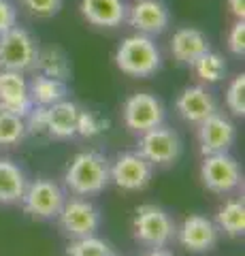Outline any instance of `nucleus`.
Returning a JSON list of instances; mask_svg holds the SVG:
<instances>
[{"label": "nucleus", "instance_id": "obj_29", "mask_svg": "<svg viewBox=\"0 0 245 256\" xmlns=\"http://www.w3.org/2000/svg\"><path fill=\"white\" fill-rule=\"evenodd\" d=\"M17 26V9L13 0H0V34Z\"/></svg>", "mask_w": 245, "mask_h": 256}, {"label": "nucleus", "instance_id": "obj_16", "mask_svg": "<svg viewBox=\"0 0 245 256\" xmlns=\"http://www.w3.org/2000/svg\"><path fill=\"white\" fill-rule=\"evenodd\" d=\"M83 20L98 28H117L126 20V6L124 0H81L79 4Z\"/></svg>", "mask_w": 245, "mask_h": 256}, {"label": "nucleus", "instance_id": "obj_31", "mask_svg": "<svg viewBox=\"0 0 245 256\" xmlns=\"http://www.w3.org/2000/svg\"><path fill=\"white\" fill-rule=\"evenodd\" d=\"M145 256H173V252L164 250V248H154V250H152V252H147Z\"/></svg>", "mask_w": 245, "mask_h": 256}, {"label": "nucleus", "instance_id": "obj_3", "mask_svg": "<svg viewBox=\"0 0 245 256\" xmlns=\"http://www.w3.org/2000/svg\"><path fill=\"white\" fill-rule=\"evenodd\" d=\"M115 64L130 77H149L162 64V56L152 36L132 34L126 36L115 52Z\"/></svg>", "mask_w": 245, "mask_h": 256}, {"label": "nucleus", "instance_id": "obj_30", "mask_svg": "<svg viewBox=\"0 0 245 256\" xmlns=\"http://www.w3.org/2000/svg\"><path fill=\"white\" fill-rule=\"evenodd\" d=\"M228 9L235 15V20H243L245 18V0H226Z\"/></svg>", "mask_w": 245, "mask_h": 256}, {"label": "nucleus", "instance_id": "obj_15", "mask_svg": "<svg viewBox=\"0 0 245 256\" xmlns=\"http://www.w3.org/2000/svg\"><path fill=\"white\" fill-rule=\"evenodd\" d=\"M179 242L190 252H209L218 244V228L205 216H190L179 228Z\"/></svg>", "mask_w": 245, "mask_h": 256}, {"label": "nucleus", "instance_id": "obj_27", "mask_svg": "<svg viewBox=\"0 0 245 256\" xmlns=\"http://www.w3.org/2000/svg\"><path fill=\"white\" fill-rule=\"evenodd\" d=\"M21 4L36 18H51L62 9V0H21Z\"/></svg>", "mask_w": 245, "mask_h": 256}, {"label": "nucleus", "instance_id": "obj_10", "mask_svg": "<svg viewBox=\"0 0 245 256\" xmlns=\"http://www.w3.org/2000/svg\"><path fill=\"white\" fill-rule=\"evenodd\" d=\"M109 175L122 190H143L152 180V164L139 152H124L109 164Z\"/></svg>", "mask_w": 245, "mask_h": 256}, {"label": "nucleus", "instance_id": "obj_18", "mask_svg": "<svg viewBox=\"0 0 245 256\" xmlns=\"http://www.w3.org/2000/svg\"><path fill=\"white\" fill-rule=\"evenodd\" d=\"M209 50V38L199 28H179L171 38V54L179 64H192Z\"/></svg>", "mask_w": 245, "mask_h": 256}, {"label": "nucleus", "instance_id": "obj_5", "mask_svg": "<svg viewBox=\"0 0 245 256\" xmlns=\"http://www.w3.org/2000/svg\"><path fill=\"white\" fill-rule=\"evenodd\" d=\"M134 239L147 248H164L177 235L173 218L158 205H141L134 214Z\"/></svg>", "mask_w": 245, "mask_h": 256}, {"label": "nucleus", "instance_id": "obj_9", "mask_svg": "<svg viewBox=\"0 0 245 256\" xmlns=\"http://www.w3.org/2000/svg\"><path fill=\"white\" fill-rule=\"evenodd\" d=\"M124 120L132 132L143 134L164 122V105L154 94H132L124 105Z\"/></svg>", "mask_w": 245, "mask_h": 256}, {"label": "nucleus", "instance_id": "obj_19", "mask_svg": "<svg viewBox=\"0 0 245 256\" xmlns=\"http://www.w3.org/2000/svg\"><path fill=\"white\" fill-rule=\"evenodd\" d=\"M26 186V175L19 166L9 160H0V203L11 205L21 201Z\"/></svg>", "mask_w": 245, "mask_h": 256}, {"label": "nucleus", "instance_id": "obj_8", "mask_svg": "<svg viewBox=\"0 0 245 256\" xmlns=\"http://www.w3.org/2000/svg\"><path fill=\"white\" fill-rule=\"evenodd\" d=\"M179 152H181V141L177 132L162 124L143 132V137L139 139V154L149 164H171L177 160Z\"/></svg>", "mask_w": 245, "mask_h": 256}, {"label": "nucleus", "instance_id": "obj_4", "mask_svg": "<svg viewBox=\"0 0 245 256\" xmlns=\"http://www.w3.org/2000/svg\"><path fill=\"white\" fill-rule=\"evenodd\" d=\"M38 45L28 30L13 26L0 34V70L26 73L34 70L38 60Z\"/></svg>", "mask_w": 245, "mask_h": 256}, {"label": "nucleus", "instance_id": "obj_21", "mask_svg": "<svg viewBox=\"0 0 245 256\" xmlns=\"http://www.w3.org/2000/svg\"><path fill=\"white\" fill-rule=\"evenodd\" d=\"M34 68L38 70V75L53 77V79H60V82H66L70 77L68 56L62 50H58V47H47V50L38 52V60Z\"/></svg>", "mask_w": 245, "mask_h": 256}, {"label": "nucleus", "instance_id": "obj_26", "mask_svg": "<svg viewBox=\"0 0 245 256\" xmlns=\"http://www.w3.org/2000/svg\"><path fill=\"white\" fill-rule=\"evenodd\" d=\"M226 105L235 116H245V75H237L226 92Z\"/></svg>", "mask_w": 245, "mask_h": 256}, {"label": "nucleus", "instance_id": "obj_24", "mask_svg": "<svg viewBox=\"0 0 245 256\" xmlns=\"http://www.w3.org/2000/svg\"><path fill=\"white\" fill-rule=\"evenodd\" d=\"M26 137V122L19 116L0 111V146H15Z\"/></svg>", "mask_w": 245, "mask_h": 256}, {"label": "nucleus", "instance_id": "obj_17", "mask_svg": "<svg viewBox=\"0 0 245 256\" xmlns=\"http://www.w3.org/2000/svg\"><path fill=\"white\" fill-rule=\"evenodd\" d=\"M177 111L186 122L201 124L205 118L216 114V100L201 86H190L177 96Z\"/></svg>", "mask_w": 245, "mask_h": 256}, {"label": "nucleus", "instance_id": "obj_1", "mask_svg": "<svg viewBox=\"0 0 245 256\" xmlns=\"http://www.w3.org/2000/svg\"><path fill=\"white\" fill-rule=\"evenodd\" d=\"M26 122V132H47L53 139H70V137H94L102 130V122L96 120L92 111L79 109L70 100H58L49 107H32Z\"/></svg>", "mask_w": 245, "mask_h": 256}, {"label": "nucleus", "instance_id": "obj_28", "mask_svg": "<svg viewBox=\"0 0 245 256\" xmlns=\"http://www.w3.org/2000/svg\"><path fill=\"white\" fill-rule=\"evenodd\" d=\"M228 50L235 56L245 54V22L243 20H237L233 24L231 32H228Z\"/></svg>", "mask_w": 245, "mask_h": 256}, {"label": "nucleus", "instance_id": "obj_6", "mask_svg": "<svg viewBox=\"0 0 245 256\" xmlns=\"http://www.w3.org/2000/svg\"><path fill=\"white\" fill-rule=\"evenodd\" d=\"M21 203L26 214H30L32 218L49 220V218H58L62 205H64V194H62L58 184L49 180H36L30 186H26Z\"/></svg>", "mask_w": 245, "mask_h": 256}, {"label": "nucleus", "instance_id": "obj_23", "mask_svg": "<svg viewBox=\"0 0 245 256\" xmlns=\"http://www.w3.org/2000/svg\"><path fill=\"white\" fill-rule=\"evenodd\" d=\"M192 68L196 70V75H199V79H203V82L207 84H216L220 82V79H224L226 75V62L220 54L207 50L199 60H196L192 64Z\"/></svg>", "mask_w": 245, "mask_h": 256}, {"label": "nucleus", "instance_id": "obj_25", "mask_svg": "<svg viewBox=\"0 0 245 256\" xmlns=\"http://www.w3.org/2000/svg\"><path fill=\"white\" fill-rule=\"evenodd\" d=\"M66 252H68V256H113L111 248L94 235L73 239V244L68 246Z\"/></svg>", "mask_w": 245, "mask_h": 256}, {"label": "nucleus", "instance_id": "obj_20", "mask_svg": "<svg viewBox=\"0 0 245 256\" xmlns=\"http://www.w3.org/2000/svg\"><path fill=\"white\" fill-rule=\"evenodd\" d=\"M28 94L32 105L36 107H49L58 100H64L66 96V84L53 77L36 75L32 77V82L28 84Z\"/></svg>", "mask_w": 245, "mask_h": 256}, {"label": "nucleus", "instance_id": "obj_11", "mask_svg": "<svg viewBox=\"0 0 245 256\" xmlns=\"http://www.w3.org/2000/svg\"><path fill=\"white\" fill-rule=\"evenodd\" d=\"M201 180L211 192L224 194V192L237 188L241 180V171L237 160L228 152H222V154L205 156V162L201 166Z\"/></svg>", "mask_w": 245, "mask_h": 256}, {"label": "nucleus", "instance_id": "obj_2", "mask_svg": "<svg viewBox=\"0 0 245 256\" xmlns=\"http://www.w3.org/2000/svg\"><path fill=\"white\" fill-rule=\"evenodd\" d=\"M64 182L75 194H98L111 182L107 158L98 152H81L68 164Z\"/></svg>", "mask_w": 245, "mask_h": 256}, {"label": "nucleus", "instance_id": "obj_7", "mask_svg": "<svg viewBox=\"0 0 245 256\" xmlns=\"http://www.w3.org/2000/svg\"><path fill=\"white\" fill-rule=\"evenodd\" d=\"M60 220V228L62 233L70 239H81V237H90L98 230L100 226V214L98 210L88 201L75 198L62 205V210L58 214Z\"/></svg>", "mask_w": 245, "mask_h": 256}, {"label": "nucleus", "instance_id": "obj_13", "mask_svg": "<svg viewBox=\"0 0 245 256\" xmlns=\"http://www.w3.org/2000/svg\"><path fill=\"white\" fill-rule=\"evenodd\" d=\"M32 100L28 94V82L23 73L15 70H0V111L26 118L32 109Z\"/></svg>", "mask_w": 245, "mask_h": 256}, {"label": "nucleus", "instance_id": "obj_14", "mask_svg": "<svg viewBox=\"0 0 245 256\" xmlns=\"http://www.w3.org/2000/svg\"><path fill=\"white\" fill-rule=\"evenodd\" d=\"M199 141L203 156L211 154H222L228 152L235 143V126L228 118L220 114H211L199 124Z\"/></svg>", "mask_w": 245, "mask_h": 256}, {"label": "nucleus", "instance_id": "obj_22", "mask_svg": "<svg viewBox=\"0 0 245 256\" xmlns=\"http://www.w3.org/2000/svg\"><path fill=\"white\" fill-rule=\"evenodd\" d=\"M218 224L226 235L241 237L245 233V205L243 201H231L218 212Z\"/></svg>", "mask_w": 245, "mask_h": 256}, {"label": "nucleus", "instance_id": "obj_12", "mask_svg": "<svg viewBox=\"0 0 245 256\" xmlns=\"http://www.w3.org/2000/svg\"><path fill=\"white\" fill-rule=\"evenodd\" d=\"M126 20L134 30H139V34L156 36L169 28L171 13L162 0H137L128 6Z\"/></svg>", "mask_w": 245, "mask_h": 256}]
</instances>
